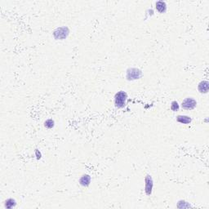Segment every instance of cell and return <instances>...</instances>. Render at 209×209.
Masks as SVG:
<instances>
[{"label": "cell", "mask_w": 209, "mask_h": 209, "mask_svg": "<svg viewBox=\"0 0 209 209\" xmlns=\"http://www.w3.org/2000/svg\"><path fill=\"white\" fill-rule=\"evenodd\" d=\"M127 98V94L123 91H120L119 92H117L114 96V104H115L116 107L119 108V109L124 107Z\"/></svg>", "instance_id": "6da1fadb"}, {"label": "cell", "mask_w": 209, "mask_h": 209, "mask_svg": "<svg viewBox=\"0 0 209 209\" xmlns=\"http://www.w3.org/2000/svg\"><path fill=\"white\" fill-rule=\"evenodd\" d=\"M70 34V30L66 26L59 27L55 30L53 32V37L57 40H64L68 37Z\"/></svg>", "instance_id": "7a4b0ae2"}, {"label": "cell", "mask_w": 209, "mask_h": 209, "mask_svg": "<svg viewBox=\"0 0 209 209\" xmlns=\"http://www.w3.org/2000/svg\"><path fill=\"white\" fill-rule=\"evenodd\" d=\"M141 76H142V72H141V70L137 68H129L127 70L126 78L129 81L141 79Z\"/></svg>", "instance_id": "3957f363"}, {"label": "cell", "mask_w": 209, "mask_h": 209, "mask_svg": "<svg viewBox=\"0 0 209 209\" xmlns=\"http://www.w3.org/2000/svg\"><path fill=\"white\" fill-rule=\"evenodd\" d=\"M197 105V101L195 99H193L191 97H188L186 99H185L181 103V107L184 110H194Z\"/></svg>", "instance_id": "277c9868"}, {"label": "cell", "mask_w": 209, "mask_h": 209, "mask_svg": "<svg viewBox=\"0 0 209 209\" xmlns=\"http://www.w3.org/2000/svg\"><path fill=\"white\" fill-rule=\"evenodd\" d=\"M145 191L147 195H150L152 194V189L154 187V181L150 175H147L145 179Z\"/></svg>", "instance_id": "5b68a950"}, {"label": "cell", "mask_w": 209, "mask_h": 209, "mask_svg": "<svg viewBox=\"0 0 209 209\" xmlns=\"http://www.w3.org/2000/svg\"><path fill=\"white\" fill-rule=\"evenodd\" d=\"M198 89L200 93H207L209 89V83L207 82V81H206V80L202 81V82L199 83V84H198Z\"/></svg>", "instance_id": "8992f818"}, {"label": "cell", "mask_w": 209, "mask_h": 209, "mask_svg": "<svg viewBox=\"0 0 209 209\" xmlns=\"http://www.w3.org/2000/svg\"><path fill=\"white\" fill-rule=\"evenodd\" d=\"M176 121L183 124H189L192 122V119L186 115H178L176 117Z\"/></svg>", "instance_id": "52a82bcc"}, {"label": "cell", "mask_w": 209, "mask_h": 209, "mask_svg": "<svg viewBox=\"0 0 209 209\" xmlns=\"http://www.w3.org/2000/svg\"><path fill=\"white\" fill-rule=\"evenodd\" d=\"M155 7L157 11L160 13H164L166 10H167V4L164 1H158L156 2Z\"/></svg>", "instance_id": "ba28073f"}, {"label": "cell", "mask_w": 209, "mask_h": 209, "mask_svg": "<svg viewBox=\"0 0 209 209\" xmlns=\"http://www.w3.org/2000/svg\"><path fill=\"white\" fill-rule=\"evenodd\" d=\"M91 183V176L89 175H83L79 179V184L83 186H88Z\"/></svg>", "instance_id": "9c48e42d"}, {"label": "cell", "mask_w": 209, "mask_h": 209, "mask_svg": "<svg viewBox=\"0 0 209 209\" xmlns=\"http://www.w3.org/2000/svg\"><path fill=\"white\" fill-rule=\"evenodd\" d=\"M16 200L13 198H8V200L5 201V207L7 208H12L13 207L16 206Z\"/></svg>", "instance_id": "30bf717a"}, {"label": "cell", "mask_w": 209, "mask_h": 209, "mask_svg": "<svg viewBox=\"0 0 209 209\" xmlns=\"http://www.w3.org/2000/svg\"><path fill=\"white\" fill-rule=\"evenodd\" d=\"M191 207L190 204L183 200L179 201L177 204V207H179V208H185V207Z\"/></svg>", "instance_id": "8fae6325"}, {"label": "cell", "mask_w": 209, "mask_h": 209, "mask_svg": "<svg viewBox=\"0 0 209 209\" xmlns=\"http://www.w3.org/2000/svg\"><path fill=\"white\" fill-rule=\"evenodd\" d=\"M54 123H54L53 120L49 119L44 122V127L48 128V129H51V128H52V127H54Z\"/></svg>", "instance_id": "7c38bea8"}, {"label": "cell", "mask_w": 209, "mask_h": 209, "mask_svg": "<svg viewBox=\"0 0 209 209\" xmlns=\"http://www.w3.org/2000/svg\"><path fill=\"white\" fill-rule=\"evenodd\" d=\"M179 109H180V105H179L177 101H174L172 102V104H171V110L174 111V112H176V111L179 110Z\"/></svg>", "instance_id": "4fadbf2b"}]
</instances>
